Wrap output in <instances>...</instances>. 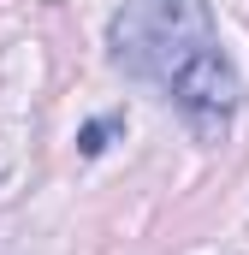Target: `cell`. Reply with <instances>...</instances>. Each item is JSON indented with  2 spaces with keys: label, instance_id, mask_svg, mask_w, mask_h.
Masks as SVG:
<instances>
[{
  "label": "cell",
  "instance_id": "2",
  "mask_svg": "<svg viewBox=\"0 0 249 255\" xmlns=\"http://www.w3.org/2000/svg\"><path fill=\"white\" fill-rule=\"evenodd\" d=\"M124 130V113H101V119H89V125L77 130V154L83 160H95V154H107V142Z\"/></svg>",
  "mask_w": 249,
  "mask_h": 255
},
{
  "label": "cell",
  "instance_id": "1",
  "mask_svg": "<svg viewBox=\"0 0 249 255\" xmlns=\"http://www.w3.org/2000/svg\"><path fill=\"white\" fill-rule=\"evenodd\" d=\"M107 48H113L119 71L154 83L166 95L202 54L220 48L214 6L208 0H124L107 24Z\"/></svg>",
  "mask_w": 249,
  "mask_h": 255
}]
</instances>
